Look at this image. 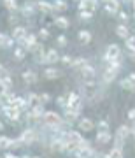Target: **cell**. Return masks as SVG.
I'll use <instances>...</instances> for the list:
<instances>
[{
	"label": "cell",
	"instance_id": "39",
	"mask_svg": "<svg viewBox=\"0 0 135 158\" xmlns=\"http://www.w3.org/2000/svg\"><path fill=\"white\" fill-rule=\"evenodd\" d=\"M116 16H118V19H119L121 23H126V21H128V16H130V14H128L126 11H123V9H121V11H119Z\"/></svg>",
	"mask_w": 135,
	"mask_h": 158
},
{
	"label": "cell",
	"instance_id": "19",
	"mask_svg": "<svg viewBox=\"0 0 135 158\" xmlns=\"http://www.w3.org/2000/svg\"><path fill=\"white\" fill-rule=\"evenodd\" d=\"M47 63H49V67L53 65V63H56L58 60H62V55H58V49L56 48H51V49H47Z\"/></svg>",
	"mask_w": 135,
	"mask_h": 158
},
{
	"label": "cell",
	"instance_id": "18",
	"mask_svg": "<svg viewBox=\"0 0 135 158\" xmlns=\"http://www.w3.org/2000/svg\"><path fill=\"white\" fill-rule=\"evenodd\" d=\"M60 76H62V70L56 69V67H53V65L44 69V77L46 79H58Z\"/></svg>",
	"mask_w": 135,
	"mask_h": 158
},
{
	"label": "cell",
	"instance_id": "7",
	"mask_svg": "<svg viewBox=\"0 0 135 158\" xmlns=\"http://www.w3.org/2000/svg\"><path fill=\"white\" fill-rule=\"evenodd\" d=\"M79 76H81V81H95L96 70H95L93 65H86V67L79 72Z\"/></svg>",
	"mask_w": 135,
	"mask_h": 158
},
{
	"label": "cell",
	"instance_id": "13",
	"mask_svg": "<svg viewBox=\"0 0 135 158\" xmlns=\"http://www.w3.org/2000/svg\"><path fill=\"white\" fill-rule=\"evenodd\" d=\"M130 135H132V128H130L128 125H121V127H118L116 134H114V137H116V139H121V141H126Z\"/></svg>",
	"mask_w": 135,
	"mask_h": 158
},
{
	"label": "cell",
	"instance_id": "6",
	"mask_svg": "<svg viewBox=\"0 0 135 158\" xmlns=\"http://www.w3.org/2000/svg\"><path fill=\"white\" fill-rule=\"evenodd\" d=\"M37 44H39V42H37V35L32 34V32H30V34L27 35L23 40H19V42H18V46H21L23 49H27V51H32Z\"/></svg>",
	"mask_w": 135,
	"mask_h": 158
},
{
	"label": "cell",
	"instance_id": "54",
	"mask_svg": "<svg viewBox=\"0 0 135 158\" xmlns=\"http://www.w3.org/2000/svg\"><path fill=\"white\" fill-rule=\"evenodd\" d=\"M130 128H132V135L135 137V121H133V125H132V127H130Z\"/></svg>",
	"mask_w": 135,
	"mask_h": 158
},
{
	"label": "cell",
	"instance_id": "26",
	"mask_svg": "<svg viewBox=\"0 0 135 158\" xmlns=\"http://www.w3.org/2000/svg\"><path fill=\"white\" fill-rule=\"evenodd\" d=\"M37 9L46 14H51L53 12V4H47V2H37Z\"/></svg>",
	"mask_w": 135,
	"mask_h": 158
},
{
	"label": "cell",
	"instance_id": "15",
	"mask_svg": "<svg viewBox=\"0 0 135 158\" xmlns=\"http://www.w3.org/2000/svg\"><path fill=\"white\" fill-rule=\"evenodd\" d=\"M21 77H23V81L27 83V85H34V83H37V72L35 70H32V69H27V70H23V74H21Z\"/></svg>",
	"mask_w": 135,
	"mask_h": 158
},
{
	"label": "cell",
	"instance_id": "43",
	"mask_svg": "<svg viewBox=\"0 0 135 158\" xmlns=\"http://www.w3.org/2000/svg\"><path fill=\"white\" fill-rule=\"evenodd\" d=\"M96 7H98V2H96V0H88V11L95 12Z\"/></svg>",
	"mask_w": 135,
	"mask_h": 158
},
{
	"label": "cell",
	"instance_id": "53",
	"mask_svg": "<svg viewBox=\"0 0 135 158\" xmlns=\"http://www.w3.org/2000/svg\"><path fill=\"white\" fill-rule=\"evenodd\" d=\"M4 158H19V156H16V155H12V153H6V155H4Z\"/></svg>",
	"mask_w": 135,
	"mask_h": 158
},
{
	"label": "cell",
	"instance_id": "24",
	"mask_svg": "<svg viewBox=\"0 0 135 158\" xmlns=\"http://www.w3.org/2000/svg\"><path fill=\"white\" fill-rule=\"evenodd\" d=\"M0 86H2V91H11V88H12V77H11V76L2 77V79H0Z\"/></svg>",
	"mask_w": 135,
	"mask_h": 158
},
{
	"label": "cell",
	"instance_id": "5",
	"mask_svg": "<svg viewBox=\"0 0 135 158\" xmlns=\"http://www.w3.org/2000/svg\"><path fill=\"white\" fill-rule=\"evenodd\" d=\"M68 98V107H74L76 111H83V97H81V93L79 91H70L67 95Z\"/></svg>",
	"mask_w": 135,
	"mask_h": 158
},
{
	"label": "cell",
	"instance_id": "35",
	"mask_svg": "<svg viewBox=\"0 0 135 158\" xmlns=\"http://www.w3.org/2000/svg\"><path fill=\"white\" fill-rule=\"evenodd\" d=\"M93 18V12L91 11H79V19H83V21H88Z\"/></svg>",
	"mask_w": 135,
	"mask_h": 158
},
{
	"label": "cell",
	"instance_id": "4",
	"mask_svg": "<svg viewBox=\"0 0 135 158\" xmlns=\"http://www.w3.org/2000/svg\"><path fill=\"white\" fill-rule=\"evenodd\" d=\"M104 60H109V62H118L121 60V49H119L118 44H109L105 48V53H104Z\"/></svg>",
	"mask_w": 135,
	"mask_h": 158
},
{
	"label": "cell",
	"instance_id": "49",
	"mask_svg": "<svg viewBox=\"0 0 135 158\" xmlns=\"http://www.w3.org/2000/svg\"><path fill=\"white\" fill-rule=\"evenodd\" d=\"M79 11H88V0H81L79 2Z\"/></svg>",
	"mask_w": 135,
	"mask_h": 158
},
{
	"label": "cell",
	"instance_id": "42",
	"mask_svg": "<svg viewBox=\"0 0 135 158\" xmlns=\"http://www.w3.org/2000/svg\"><path fill=\"white\" fill-rule=\"evenodd\" d=\"M126 51H128V58L135 62V46H126Z\"/></svg>",
	"mask_w": 135,
	"mask_h": 158
},
{
	"label": "cell",
	"instance_id": "45",
	"mask_svg": "<svg viewBox=\"0 0 135 158\" xmlns=\"http://www.w3.org/2000/svg\"><path fill=\"white\" fill-rule=\"evenodd\" d=\"M23 146V142L19 139H12V144H11V149H19Z\"/></svg>",
	"mask_w": 135,
	"mask_h": 158
},
{
	"label": "cell",
	"instance_id": "11",
	"mask_svg": "<svg viewBox=\"0 0 135 158\" xmlns=\"http://www.w3.org/2000/svg\"><path fill=\"white\" fill-rule=\"evenodd\" d=\"M12 106H14L16 109H19V111H21L23 114L28 113L30 109H32V106L28 104V100H27L25 97H16V100H14V104H12Z\"/></svg>",
	"mask_w": 135,
	"mask_h": 158
},
{
	"label": "cell",
	"instance_id": "14",
	"mask_svg": "<svg viewBox=\"0 0 135 158\" xmlns=\"http://www.w3.org/2000/svg\"><path fill=\"white\" fill-rule=\"evenodd\" d=\"M119 2L118 0H107L105 4H104V9H105V12L107 14H118L121 9H119Z\"/></svg>",
	"mask_w": 135,
	"mask_h": 158
},
{
	"label": "cell",
	"instance_id": "12",
	"mask_svg": "<svg viewBox=\"0 0 135 158\" xmlns=\"http://www.w3.org/2000/svg\"><path fill=\"white\" fill-rule=\"evenodd\" d=\"M35 9H37V4H34V2H25L23 6H19V12H21L23 16H34L35 14Z\"/></svg>",
	"mask_w": 135,
	"mask_h": 158
},
{
	"label": "cell",
	"instance_id": "36",
	"mask_svg": "<svg viewBox=\"0 0 135 158\" xmlns=\"http://www.w3.org/2000/svg\"><path fill=\"white\" fill-rule=\"evenodd\" d=\"M46 53H47V51H46ZM46 53H42V55H39V56H35L34 60L37 63H40V65H49V63H47V55H46Z\"/></svg>",
	"mask_w": 135,
	"mask_h": 158
},
{
	"label": "cell",
	"instance_id": "2",
	"mask_svg": "<svg viewBox=\"0 0 135 158\" xmlns=\"http://www.w3.org/2000/svg\"><path fill=\"white\" fill-rule=\"evenodd\" d=\"M18 139L23 142V146H32L35 141H39V134H37L35 128H25L21 134H19Z\"/></svg>",
	"mask_w": 135,
	"mask_h": 158
},
{
	"label": "cell",
	"instance_id": "40",
	"mask_svg": "<svg viewBox=\"0 0 135 158\" xmlns=\"http://www.w3.org/2000/svg\"><path fill=\"white\" fill-rule=\"evenodd\" d=\"M37 35H39L40 39H44V40H46V39H49V30L42 27V28L39 30V34H37Z\"/></svg>",
	"mask_w": 135,
	"mask_h": 158
},
{
	"label": "cell",
	"instance_id": "52",
	"mask_svg": "<svg viewBox=\"0 0 135 158\" xmlns=\"http://www.w3.org/2000/svg\"><path fill=\"white\" fill-rule=\"evenodd\" d=\"M0 72H2V77H6V76H9V69H7L6 65H2V67H0Z\"/></svg>",
	"mask_w": 135,
	"mask_h": 158
},
{
	"label": "cell",
	"instance_id": "33",
	"mask_svg": "<svg viewBox=\"0 0 135 158\" xmlns=\"http://www.w3.org/2000/svg\"><path fill=\"white\" fill-rule=\"evenodd\" d=\"M96 130H98V132H109V121H107V119H100V121L96 123Z\"/></svg>",
	"mask_w": 135,
	"mask_h": 158
},
{
	"label": "cell",
	"instance_id": "32",
	"mask_svg": "<svg viewBox=\"0 0 135 158\" xmlns=\"http://www.w3.org/2000/svg\"><path fill=\"white\" fill-rule=\"evenodd\" d=\"M56 106L58 107H62V109H67L68 107V98H67V95H60L56 98Z\"/></svg>",
	"mask_w": 135,
	"mask_h": 158
},
{
	"label": "cell",
	"instance_id": "3",
	"mask_svg": "<svg viewBox=\"0 0 135 158\" xmlns=\"http://www.w3.org/2000/svg\"><path fill=\"white\" fill-rule=\"evenodd\" d=\"M62 121H63V116H60L56 111H46L44 118H42L40 123L47 125V127H56V125H60Z\"/></svg>",
	"mask_w": 135,
	"mask_h": 158
},
{
	"label": "cell",
	"instance_id": "50",
	"mask_svg": "<svg viewBox=\"0 0 135 158\" xmlns=\"http://www.w3.org/2000/svg\"><path fill=\"white\" fill-rule=\"evenodd\" d=\"M126 116H128L130 121H135V107H133V109H130L128 113H126Z\"/></svg>",
	"mask_w": 135,
	"mask_h": 158
},
{
	"label": "cell",
	"instance_id": "16",
	"mask_svg": "<svg viewBox=\"0 0 135 158\" xmlns=\"http://www.w3.org/2000/svg\"><path fill=\"white\" fill-rule=\"evenodd\" d=\"M77 127H79L81 132H91V130L95 128V123H93L90 118H81L77 121Z\"/></svg>",
	"mask_w": 135,
	"mask_h": 158
},
{
	"label": "cell",
	"instance_id": "46",
	"mask_svg": "<svg viewBox=\"0 0 135 158\" xmlns=\"http://www.w3.org/2000/svg\"><path fill=\"white\" fill-rule=\"evenodd\" d=\"M9 21H11V25L18 27V14L16 12H11V14H9Z\"/></svg>",
	"mask_w": 135,
	"mask_h": 158
},
{
	"label": "cell",
	"instance_id": "9",
	"mask_svg": "<svg viewBox=\"0 0 135 158\" xmlns=\"http://www.w3.org/2000/svg\"><path fill=\"white\" fill-rule=\"evenodd\" d=\"M11 35L12 39L16 40V42H19V40H23L27 35H28V32H27V27H23V25H18V27H12L11 30Z\"/></svg>",
	"mask_w": 135,
	"mask_h": 158
},
{
	"label": "cell",
	"instance_id": "29",
	"mask_svg": "<svg viewBox=\"0 0 135 158\" xmlns=\"http://www.w3.org/2000/svg\"><path fill=\"white\" fill-rule=\"evenodd\" d=\"M67 2H63V0H55V2H53V12L55 11H65V9H67Z\"/></svg>",
	"mask_w": 135,
	"mask_h": 158
},
{
	"label": "cell",
	"instance_id": "1",
	"mask_svg": "<svg viewBox=\"0 0 135 158\" xmlns=\"http://www.w3.org/2000/svg\"><path fill=\"white\" fill-rule=\"evenodd\" d=\"M2 114H4V118L9 121V123H18L19 119H21V111L16 109L14 106H4L2 104Z\"/></svg>",
	"mask_w": 135,
	"mask_h": 158
},
{
	"label": "cell",
	"instance_id": "25",
	"mask_svg": "<svg viewBox=\"0 0 135 158\" xmlns=\"http://www.w3.org/2000/svg\"><path fill=\"white\" fill-rule=\"evenodd\" d=\"M77 39L83 42V44H88L91 40V34L88 32V30H79V34H77Z\"/></svg>",
	"mask_w": 135,
	"mask_h": 158
},
{
	"label": "cell",
	"instance_id": "30",
	"mask_svg": "<svg viewBox=\"0 0 135 158\" xmlns=\"http://www.w3.org/2000/svg\"><path fill=\"white\" fill-rule=\"evenodd\" d=\"M4 6H6L11 12H19V6H18V2H14V0H6Z\"/></svg>",
	"mask_w": 135,
	"mask_h": 158
},
{
	"label": "cell",
	"instance_id": "22",
	"mask_svg": "<svg viewBox=\"0 0 135 158\" xmlns=\"http://www.w3.org/2000/svg\"><path fill=\"white\" fill-rule=\"evenodd\" d=\"M116 34H118L121 39L126 40V39L130 37V28L126 27V25H125V23H119L118 27H116Z\"/></svg>",
	"mask_w": 135,
	"mask_h": 158
},
{
	"label": "cell",
	"instance_id": "20",
	"mask_svg": "<svg viewBox=\"0 0 135 158\" xmlns=\"http://www.w3.org/2000/svg\"><path fill=\"white\" fill-rule=\"evenodd\" d=\"M96 141L100 142V144H109V142L112 141L111 130H109V132H96Z\"/></svg>",
	"mask_w": 135,
	"mask_h": 158
},
{
	"label": "cell",
	"instance_id": "17",
	"mask_svg": "<svg viewBox=\"0 0 135 158\" xmlns=\"http://www.w3.org/2000/svg\"><path fill=\"white\" fill-rule=\"evenodd\" d=\"M68 141L72 144H76V146H79L81 142L84 141V137H83V134L79 130H68Z\"/></svg>",
	"mask_w": 135,
	"mask_h": 158
},
{
	"label": "cell",
	"instance_id": "51",
	"mask_svg": "<svg viewBox=\"0 0 135 158\" xmlns=\"http://www.w3.org/2000/svg\"><path fill=\"white\" fill-rule=\"evenodd\" d=\"M125 44H126V46H135V35H130Z\"/></svg>",
	"mask_w": 135,
	"mask_h": 158
},
{
	"label": "cell",
	"instance_id": "41",
	"mask_svg": "<svg viewBox=\"0 0 135 158\" xmlns=\"http://www.w3.org/2000/svg\"><path fill=\"white\" fill-rule=\"evenodd\" d=\"M62 63H65V65H72L74 62V58L70 56V55H62V60H60Z\"/></svg>",
	"mask_w": 135,
	"mask_h": 158
},
{
	"label": "cell",
	"instance_id": "34",
	"mask_svg": "<svg viewBox=\"0 0 135 158\" xmlns=\"http://www.w3.org/2000/svg\"><path fill=\"white\" fill-rule=\"evenodd\" d=\"M119 86L123 88V90H128V91H133V86L130 85V81L126 77H123L121 81H119Z\"/></svg>",
	"mask_w": 135,
	"mask_h": 158
},
{
	"label": "cell",
	"instance_id": "28",
	"mask_svg": "<svg viewBox=\"0 0 135 158\" xmlns=\"http://www.w3.org/2000/svg\"><path fill=\"white\" fill-rule=\"evenodd\" d=\"M25 56H27V49H23L21 46H16V48H14V60L21 62Z\"/></svg>",
	"mask_w": 135,
	"mask_h": 158
},
{
	"label": "cell",
	"instance_id": "37",
	"mask_svg": "<svg viewBox=\"0 0 135 158\" xmlns=\"http://www.w3.org/2000/svg\"><path fill=\"white\" fill-rule=\"evenodd\" d=\"M109 156L111 158H123V149H118V148H112L109 151Z\"/></svg>",
	"mask_w": 135,
	"mask_h": 158
},
{
	"label": "cell",
	"instance_id": "55",
	"mask_svg": "<svg viewBox=\"0 0 135 158\" xmlns=\"http://www.w3.org/2000/svg\"><path fill=\"white\" fill-rule=\"evenodd\" d=\"M102 158H111V156H109V153H104V156Z\"/></svg>",
	"mask_w": 135,
	"mask_h": 158
},
{
	"label": "cell",
	"instance_id": "38",
	"mask_svg": "<svg viewBox=\"0 0 135 158\" xmlns=\"http://www.w3.org/2000/svg\"><path fill=\"white\" fill-rule=\"evenodd\" d=\"M49 100H51V95H49V93H39V104L46 106V104H49Z\"/></svg>",
	"mask_w": 135,
	"mask_h": 158
},
{
	"label": "cell",
	"instance_id": "31",
	"mask_svg": "<svg viewBox=\"0 0 135 158\" xmlns=\"http://www.w3.org/2000/svg\"><path fill=\"white\" fill-rule=\"evenodd\" d=\"M11 144H12L11 137H7V135L0 137V146H2V149H11Z\"/></svg>",
	"mask_w": 135,
	"mask_h": 158
},
{
	"label": "cell",
	"instance_id": "47",
	"mask_svg": "<svg viewBox=\"0 0 135 158\" xmlns=\"http://www.w3.org/2000/svg\"><path fill=\"white\" fill-rule=\"evenodd\" d=\"M123 146H125V141H121V139H116V137H114V146H112V148L123 149Z\"/></svg>",
	"mask_w": 135,
	"mask_h": 158
},
{
	"label": "cell",
	"instance_id": "21",
	"mask_svg": "<svg viewBox=\"0 0 135 158\" xmlns=\"http://www.w3.org/2000/svg\"><path fill=\"white\" fill-rule=\"evenodd\" d=\"M86 65H90L86 58H74V62H72V65H70V67H72L74 70H77V72H81V70H83V69L86 67Z\"/></svg>",
	"mask_w": 135,
	"mask_h": 158
},
{
	"label": "cell",
	"instance_id": "48",
	"mask_svg": "<svg viewBox=\"0 0 135 158\" xmlns=\"http://www.w3.org/2000/svg\"><path fill=\"white\" fill-rule=\"evenodd\" d=\"M126 79L130 81V85L133 86V91H135V72H130L128 76H126Z\"/></svg>",
	"mask_w": 135,
	"mask_h": 158
},
{
	"label": "cell",
	"instance_id": "44",
	"mask_svg": "<svg viewBox=\"0 0 135 158\" xmlns=\"http://www.w3.org/2000/svg\"><path fill=\"white\" fill-rule=\"evenodd\" d=\"M56 44L60 46V48L67 46V37H65V35H58V37H56Z\"/></svg>",
	"mask_w": 135,
	"mask_h": 158
},
{
	"label": "cell",
	"instance_id": "23",
	"mask_svg": "<svg viewBox=\"0 0 135 158\" xmlns=\"http://www.w3.org/2000/svg\"><path fill=\"white\" fill-rule=\"evenodd\" d=\"M55 25H56L58 28H68L70 27V19H68L67 16H63V14H60V16H56V19H55Z\"/></svg>",
	"mask_w": 135,
	"mask_h": 158
},
{
	"label": "cell",
	"instance_id": "8",
	"mask_svg": "<svg viewBox=\"0 0 135 158\" xmlns=\"http://www.w3.org/2000/svg\"><path fill=\"white\" fill-rule=\"evenodd\" d=\"M79 116H81V113L79 111H76L74 107H67V109H63V119L65 121H68V123L72 125L74 121H79Z\"/></svg>",
	"mask_w": 135,
	"mask_h": 158
},
{
	"label": "cell",
	"instance_id": "27",
	"mask_svg": "<svg viewBox=\"0 0 135 158\" xmlns=\"http://www.w3.org/2000/svg\"><path fill=\"white\" fill-rule=\"evenodd\" d=\"M25 98L28 100V104L32 106V107L39 104V93H34V91H30V93H27V95H25Z\"/></svg>",
	"mask_w": 135,
	"mask_h": 158
},
{
	"label": "cell",
	"instance_id": "10",
	"mask_svg": "<svg viewBox=\"0 0 135 158\" xmlns=\"http://www.w3.org/2000/svg\"><path fill=\"white\" fill-rule=\"evenodd\" d=\"M14 44H18V42L12 39L11 34H6V32H2V34H0V46H2V49L14 48Z\"/></svg>",
	"mask_w": 135,
	"mask_h": 158
}]
</instances>
